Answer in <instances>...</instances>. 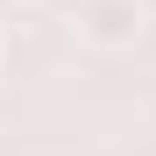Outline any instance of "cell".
<instances>
[{"instance_id":"obj_1","label":"cell","mask_w":156,"mask_h":156,"mask_svg":"<svg viewBox=\"0 0 156 156\" xmlns=\"http://www.w3.org/2000/svg\"><path fill=\"white\" fill-rule=\"evenodd\" d=\"M78 43L92 50H135L142 36V0H78Z\"/></svg>"},{"instance_id":"obj_2","label":"cell","mask_w":156,"mask_h":156,"mask_svg":"<svg viewBox=\"0 0 156 156\" xmlns=\"http://www.w3.org/2000/svg\"><path fill=\"white\" fill-rule=\"evenodd\" d=\"M0 57H7V36H0Z\"/></svg>"}]
</instances>
